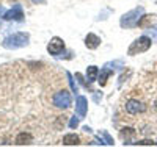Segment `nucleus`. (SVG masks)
I'll use <instances>...</instances> for the list:
<instances>
[{
  "instance_id": "1",
  "label": "nucleus",
  "mask_w": 157,
  "mask_h": 147,
  "mask_svg": "<svg viewBox=\"0 0 157 147\" xmlns=\"http://www.w3.org/2000/svg\"><path fill=\"white\" fill-rule=\"evenodd\" d=\"M29 41H30V36L29 33H24V31H19V33H13L10 36H6L3 39L2 46L8 50H16V49H21V47H25L29 46Z\"/></svg>"
},
{
  "instance_id": "2",
  "label": "nucleus",
  "mask_w": 157,
  "mask_h": 147,
  "mask_svg": "<svg viewBox=\"0 0 157 147\" xmlns=\"http://www.w3.org/2000/svg\"><path fill=\"white\" fill-rule=\"evenodd\" d=\"M143 13H145L143 6H137V8H134V9L127 11L126 14L121 16V19H120V25L123 27V28H134V27L138 25L140 19L143 17Z\"/></svg>"
},
{
  "instance_id": "3",
  "label": "nucleus",
  "mask_w": 157,
  "mask_h": 147,
  "mask_svg": "<svg viewBox=\"0 0 157 147\" xmlns=\"http://www.w3.org/2000/svg\"><path fill=\"white\" fill-rule=\"evenodd\" d=\"M151 44H152V39L146 35H143L140 38H137L135 41L130 44V47L127 49V55L129 57H135L138 55V53H143V52H146L151 49Z\"/></svg>"
},
{
  "instance_id": "4",
  "label": "nucleus",
  "mask_w": 157,
  "mask_h": 147,
  "mask_svg": "<svg viewBox=\"0 0 157 147\" xmlns=\"http://www.w3.org/2000/svg\"><path fill=\"white\" fill-rule=\"evenodd\" d=\"M54 105L57 108H69L71 106V94L66 89H61L54 94Z\"/></svg>"
},
{
  "instance_id": "5",
  "label": "nucleus",
  "mask_w": 157,
  "mask_h": 147,
  "mask_svg": "<svg viewBox=\"0 0 157 147\" xmlns=\"http://www.w3.org/2000/svg\"><path fill=\"white\" fill-rule=\"evenodd\" d=\"M124 108L129 114H138V113H145L146 111V105L140 102L138 99H129L124 105Z\"/></svg>"
},
{
  "instance_id": "6",
  "label": "nucleus",
  "mask_w": 157,
  "mask_h": 147,
  "mask_svg": "<svg viewBox=\"0 0 157 147\" xmlns=\"http://www.w3.org/2000/svg\"><path fill=\"white\" fill-rule=\"evenodd\" d=\"M63 50H64V41L61 38H58V36H54L49 41V44H47V52L50 53V55H54V57H58Z\"/></svg>"
},
{
  "instance_id": "7",
  "label": "nucleus",
  "mask_w": 157,
  "mask_h": 147,
  "mask_svg": "<svg viewBox=\"0 0 157 147\" xmlns=\"http://www.w3.org/2000/svg\"><path fill=\"white\" fill-rule=\"evenodd\" d=\"M3 19H5V20H17V22H22V20H24L22 6H21L19 3H16L11 9H8L5 14H3Z\"/></svg>"
},
{
  "instance_id": "8",
  "label": "nucleus",
  "mask_w": 157,
  "mask_h": 147,
  "mask_svg": "<svg viewBox=\"0 0 157 147\" xmlns=\"http://www.w3.org/2000/svg\"><path fill=\"white\" fill-rule=\"evenodd\" d=\"M75 111L82 119L86 116V113H88V100H86V97H83V96L77 97V100H75Z\"/></svg>"
},
{
  "instance_id": "9",
  "label": "nucleus",
  "mask_w": 157,
  "mask_h": 147,
  "mask_svg": "<svg viewBox=\"0 0 157 147\" xmlns=\"http://www.w3.org/2000/svg\"><path fill=\"white\" fill-rule=\"evenodd\" d=\"M85 46L90 50H96L101 46V38L98 35H94V33H88L85 36Z\"/></svg>"
},
{
  "instance_id": "10",
  "label": "nucleus",
  "mask_w": 157,
  "mask_h": 147,
  "mask_svg": "<svg viewBox=\"0 0 157 147\" xmlns=\"http://www.w3.org/2000/svg\"><path fill=\"white\" fill-rule=\"evenodd\" d=\"M33 142V136L29 131H21L19 135L14 138V144L16 145H30Z\"/></svg>"
},
{
  "instance_id": "11",
  "label": "nucleus",
  "mask_w": 157,
  "mask_h": 147,
  "mask_svg": "<svg viewBox=\"0 0 157 147\" xmlns=\"http://www.w3.org/2000/svg\"><path fill=\"white\" fill-rule=\"evenodd\" d=\"M113 69H110V68H105V66H104V68L101 69V72H99V77H98V82H99V85L101 86H105L107 85V78L110 77V75H113Z\"/></svg>"
},
{
  "instance_id": "12",
  "label": "nucleus",
  "mask_w": 157,
  "mask_h": 147,
  "mask_svg": "<svg viewBox=\"0 0 157 147\" xmlns=\"http://www.w3.org/2000/svg\"><path fill=\"white\" fill-rule=\"evenodd\" d=\"M80 144V138L75 133H68L63 136V145H78Z\"/></svg>"
},
{
  "instance_id": "13",
  "label": "nucleus",
  "mask_w": 157,
  "mask_h": 147,
  "mask_svg": "<svg viewBox=\"0 0 157 147\" xmlns=\"http://www.w3.org/2000/svg\"><path fill=\"white\" fill-rule=\"evenodd\" d=\"M98 77H99V69H98V66H88V69H86V80H88V83L96 82Z\"/></svg>"
},
{
  "instance_id": "14",
  "label": "nucleus",
  "mask_w": 157,
  "mask_h": 147,
  "mask_svg": "<svg viewBox=\"0 0 157 147\" xmlns=\"http://www.w3.org/2000/svg\"><path fill=\"white\" fill-rule=\"evenodd\" d=\"M145 35H146V36H149V38L152 39V41H157V25L146 28V30H145Z\"/></svg>"
},
{
  "instance_id": "15",
  "label": "nucleus",
  "mask_w": 157,
  "mask_h": 147,
  "mask_svg": "<svg viewBox=\"0 0 157 147\" xmlns=\"http://www.w3.org/2000/svg\"><path fill=\"white\" fill-rule=\"evenodd\" d=\"M105 68H110V69H113V71H118V69H123V68H124V64H123L121 60H118V61L107 63V64H105Z\"/></svg>"
},
{
  "instance_id": "16",
  "label": "nucleus",
  "mask_w": 157,
  "mask_h": 147,
  "mask_svg": "<svg viewBox=\"0 0 157 147\" xmlns=\"http://www.w3.org/2000/svg\"><path fill=\"white\" fill-rule=\"evenodd\" d=\"M135 135V130L134 128H130V127H124V128H121V136L126 139V138H129V136H134Z\"/></svg>"
},
{
  "instance_id": "17",
  "label": "nucleus",
  "mask_w": 157,
  "mask_h": 147,
  "mask_svg": "<svg viewBox=\"0 0 157 147\" xmlns=\"http://www.w3.org/2000/svg\"><path fill=\"white\" fill-rule=\"evenodd\" d=\"M66 77H68V82H69V86H71L72 92H78V88H77V85L74 83V80H72V75H71L69 72H66Z\"/></svg>"
},
{
  "instance_id": "18",
  "label": "nucleus",
  "mask_w": 157,
  "mask_h": 147,
  "mask_svg": "<svg viewBox=\"0 0 157 147\" xmlns=\"http://www.w3.org/2000/svg\"><path fill=\"white\" fill-rule=\"evenodd\" d=\"M80 116H74V117H71V121H69V128H77V125H78V122H80Z\"/></svg>"
},
{
  "instance_id": "19",
  "label": "nucleus",
  "mask_w": 157,
  "mask_h": 147,
  "mask_svg": "<svg viewBox=\"0 0 157 147\" xmlns=\"http://www.w3.org/2000/svg\"><path fill=\"white\" fill-rule=\"evenodd\" d=\"M101 135L104 136V139H105V144H107V145H113V144H115L113 139H112V136L109 135L107 131H101Z\"/></svg>"
},
{
  "instance_id": "20",
  "label": "nucleus",
  "mask_w": 157,
  "mask_h": 147,
  "mask_svg": "<svg viewBox=\"0 0 157 147\" xmlns=\"http://www.w3.org/2000/svg\"><path fill=\"white\" fill-rule=\"evenodd\" d=\"M138 145H152V144H155L152 139H141V141H138L137 142Z\"/></svg>"
},
{
  "instance_id": "21",
  "label": "nucleus",
  "mask_w": 157,
  "mask_h": 147,
  "mask_svg": "<svg viewBox=\"0 0 157 147\" xmlns=\"http://www.w3.org/2000/svg\"><path fill=\"white\" fill-rule=\"evenodd\" d=\"M75 78H77L78 82H80V83H82V85H83L85 88H88V85H90V83H85V80H83V77H82L80 74H75Z\"/></svg>"
},
{
  "instance_id": "22",
  "label": "nucleus",
  "mask_w": 157,
  "mask_h": 147,
  "mask_svg": "<svg viewBox=\"0 0 157 147\" xmlns=\"http://www.w3.org/2000/svg\"><path fill=\"white\" fill-rule=\"evenodd\" d=\"M2 13H6V9H5V8H2V6H0V14H2ZM0 22H2V17H0Z\"/></svg>"
},
{
  "instance_id": "23",
  "label": "nucleus",
  "mask_w": 157,
  "mask_h": 147,
  "mask_svg": "<svg viewBox=\"0 0 157 147\" xmlns=\"http://www.w3.org/2000/svg\"><path fill=\"white\" fill-rule=\"evenodd\" d=\"M32 2H33V3H43L44 0H32Z\"/></svg>"
},
{
  "instance_id": "24",
  "label": "nucleus",
  "mask_w": 157,
  "mask_h": 147,
  "mask_svg": "<svg viewBox=\"0 0 157 147\" xmlns=\"http://www.w3.org/2000/svg\"><path fill=\"white\" fill-rule=\"evenodd\" d=\"M83 130H85L86 133H90V131H91V128H90V127H83Z\"/></svg>"
},
{
  "instance_id": "25",
  "label": "nucleus",
  "mask_w": 157,
  "mask_h": 147,
  "mask_svg": "<svg viewBox=\"0 0 157 147\" xmlns=\"http://www.w3.org/2000/svg\"><path fill=\"white\" fill-rule=\"evenodd\" d=\"M155 144H157V142H155Z\"/></svg>"
}]
</instances>
